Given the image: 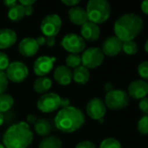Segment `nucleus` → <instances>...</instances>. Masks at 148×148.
I'll use <instances>...</instances> for the list:
<instances>
[{"label":"nucleus","mask_w":148,"mask_h":148,"mask_svg":"<svg viewBox=\"0 0 148 148\" xmlns=\"http://www.w3.org/2000/svg\"><path fill=\"white\" fill-rule=\"evenodd\" d=\"M144 27L143 19L137 14L127 13L118 18L114 23L115 36L122 42L133 41Z\"/></svg>","instance_id":"obj_1"},{"label":"nucleus","mask_w":148,"mask_h":148,"mask_svg":"<svg viewBox=\"0 0 148 148\" xmlns=\"http://www.w3.org/2000/svg\"><path fill=\"white\" fill-rule=\"evenodd\" d=\"M33 140V133L24 121L11 125L3 136V145L5 148H27Z\"/></svg>","instance_id":"obj_2"},{"label":"nucleus","mask_w":148,"mask_h":148,"mask_svg":"<svg viewBox=\"0 0 148 148\" xmlns=\"http://www.w3.org/2000/svg\"><path fill=\"white\" fill-rule=\"evenodd\" d=\"M54 122L59 131L72 134L84 126L85 118L81 109L70 106L58 111Z\"/></svg>","instance_id":"obj_3"},{"label":"nucleus","mask_w":148,"mask_h":148,"mask_svg":"<svg viewBox=\"0 0 148 148\" xmlns=\"http://www.w3.org/2000/svg\"><path fill=\"white\" fill-rule=\"evenodd\" d=\"M88 21L100 24L107 21L111 15V5L106 0H90L86 5Z\"/></svg>","instance_id":"obj_4"},{"label":"nucleus","mask_w":148,"mask_h":148,"mask_svg":"<svg viewBox=\"0 0 148 148\" xmlns=\"http://www.w3.org/2000/svg\"><path fill=\"white\" fill-rule=\"evenodd\" d=\"M130 97L126 92L120 89H113L107 92L105 97L106 107L112 110H120L129 104Z\"/></svg>","instance_id":"obj_5"},{"label":"nucleus","mask_w":148,"mask_h":148,"mask_svg":"<svg viewBox=\"0 0 148 148\" xmlns=\"http://www.w3.org/2000/svg\"><path fill=\"white\" fill-rule=\"evenodd\" d=\"M105 55L101 49L92 47L85 49L81 56V65L86 69H96L104 62Z\"/></svg>","instance_id":"obj_6"},{"label":"nucleus","mask_w":148,"mask_h":148,"mask_svg":"<svg viewBox=\"0 0 148 148\" xmlns=\"http://www.w3.org/2000/svg\"><path fill=\"white\" fill-rule=\"evenodd\" d=\"M62 26V20L57 14H50L46 16L41 22L40 29L45 37L55 36L60 31Z\"/></svg>","instance_id":"obj_7"},{"label":"nucleus","mask_w":148,"mask_h":148,"mask_svg":"<svg viewBox=\"0 0 148 148\" xmlns=\"http://www.w3.org/2000/svg\"><path fill=\"white\" fill-rule=\"evenodd\" d=\"M61 46L71 54H79L85 51V42L81 37V36L70 33L64 36L60 42Z\"/></svg>","instance_id":"obj_8"},{"label":"nucleus","mask_w":148,"mask_h":148,"mask_svg":"<svg viewBox=\"0 0 148 148\" xmlns=\"http://www.w3.org/2000/svg\"><path fill=\"white\" fill-rule=\"evenodd\" d=\"M8 80L15 83H20L24 82L29 74L28 68L21 62H10L7 69L5 70Z\"/></svg>","instance_id":"obj_9"},{"label":"nucleus","mask_w":148,"mask_h":148,"mask_svg":"<svg viewBox=\"0 0 148 148\" xmlns=\"http://www.w3.org/2000/svg\"><path fill=\"white\" fill-rule=\"evenodd\" d=\"M60 98L56 93H46L38 99L37 107L43 113H52L60 108Z\"/></svg>","instance_id":"obj_10"},{"label":"nucleus","mask_w":148,"mask_h":148,"mask_svg":"<svg viewBox=\"0 0 148 148\" xmlns=\"http://www.w3.org/2000/svg\"><path fill=\"white\" fill-rule=\"evenodd\" d=\"M86 113L92 120L99 121L103 119L106 113V107L105 102L99 98H92L86 105Z\"/></svg>","instance_id":"obj_11"},{"label":"nucleus","mask_w":148,"mask_h":148,"mask_svg":"<svg viewBox=\"0 0 148 148\" xmlns=\"http://www.w3.org/2000/svg\"><path fill=\"white\" fill-rule=\"evenodd\" d=\"M55 61L56 58L46 56L38 57L33 64L34 73L39 77L47 75L53 69V62Z\"/></svg>","instance_id":"obj_12"},{"label":"nucleus","mask_w":148,"mask_h":148,"mask_svg":"<svg viewBox=\"0 0 148 148\" xmlns=\"http://www.w3.org/2000/svg\"><path fill=\"white\" fill-rule=\"evenodd\" d=\"M127 95L135 100H141L148 95V83L143 80L132 82L127 88Z\"/></svg>","instance_id":"obj_13"},{"label":"nucleus","mask_w":148,"mask_h":148,"mask_svg":"<svg viewBox=\"0 0 148 148\" xmlns=\"http://www.w3.org/2000/svg\"><path fill=\"white\" fill-rule=\"evenodd\" d=\"M122 43L123 42L117 36H110L103 42L101 50L105 56L113 57L120 54L122 50Z\"/></svg>","instance_id":"obj_14"},{"label":"nucleus","mask_w":148,"mask_h":148,"mask_svg":"<svg viewBox=\"0 0 148 148\" xmlns=\"http://www.w3.org/2000/svg\"><path fill=\"white\" fill-rule=\"evenodd\" d=\"M81 37L85 41L95 42L99 38L100 29L98 24H95L92 22H87L81 26Z\"/></svg>","instance_id":"obj_15"},{"label":"nucleus","mask_w":148,"mask_h":148,"mask_svg":"<svg viewBox=\"0 0 148 148\" xmlns=\"http://www.w3.org/2000/svg\"><path fill=\"white\" fill-rule=\"evenodd\" d=\"M38 49L39 46L37 43L36 39L31 37H26L23 39L18 45L19 53L26 57H31L35 56L38 51Z\"/></svg>","instance_id":"obj_16"},{"label":"nucleus","mask_w":148,"mask_h":148,"mask_svg":"<svg viewBox=\"0 0 148 148\" xmlns=\"http://www.w3.org/2000/svg\"><path fill=\"white\" fill-rule=\"evenodd\" d=\"M53 77L59 85L67 86L72 81V72L67 66L60 65L55 69Z\"/></svg>","instance_id":"obj_17"},{"label":"nucleus","mask_w":148,"mask_h":148,"mask_svg":"<svg viewBox=\"0 0 148 148\" xmlns=\"http://www.w3.org/2000/svg\"><path fill=\"white\" fill-rule=\"evenodd\" d=\"M69 20L76 25H83L88 22V16L86 10L80 6L71 7L68 10Z\"/></svg>","instance_id":"obj_18"},{"label":"nucleus","mask_w":148,"mask_h":148,"mask_svg":"<svg viewBox=\"0 0 148 148\" xmlns=\"http://www.w3.org/2000/svg\"><path fill=\"white\" fill-rule=\"evenodd\" d=\"M17 33L10 29H0V49L10 48L17 42Z\"/></svg>","instance_id":"obj_19"},{"label":"nucleus","mask_w":148,"mask_h":148,"mask_svg":"<svg viewBox=\"0 0 148 148\" xmlns=\"http://www.w3.org/2000/svg\"><path fill=\"white\" fill-rule=\"evenodd\" d=\"M51 86H52L51 80L47 76H42L35 80L33 83V89L38 94L44 95L48 93Z\"/></svg>","instance_id":"obj_20"},{"label":"nucleus","mask_w":148,"mask_h":148,"mask_svg":"<svg viewBox=\"0 0 148 148\" xmlns=\"http://www.w3.org/2000/svg\"><path fill=\"white\" fill-rule=\"evenodd\" d=\"M72 79L75 81V82L80 85H84L87 83L90 79L89 69L82 65L74 69L72 73Z\"/></svg>","instance_id":"obj_21"},{"label":"nucleus","mask_w":148,"mask_h":148,"mask_svg":"<svg viewBox=\"0 0 148 148\" xmlns=\"http://www.w3.org/2000/svg\"><path fill=\"white\" fill-rule=\"evenodd\" d=\"M34 129L38 135L42 137H47V135H49L51 133V127L46 120L38 119L34 124Z\"/></svg>","instance_id":"obj_22"},{"label":"nucleus","mask_w":148,"mask_h":148,"mask_svg":"<svg viewBox=\"0 0 148 148\" xmlns=\"http://www.w3.org/2000/svg\"><path fill=\"white\" fill-rule=\"evenodd\" d=\"M24 9L19 3L9 8L8 10V17L13 22H18L24 16Z\"/></svg>","instance_id":"obj_23"},{"label":"nucleus","mask_w":148,"mask_h":148,"mask_svg":"<svg viewBox=\"0 0 148 148\" xmlns=\"http://www.w3.org/2000/svg\"><path fill=\"white\" fill-rule=\"evenodd\" d=\"M62 141L56 136H47L44 138L39 145L38 148H61Z\"/></svg>","instance_id":"obj_24"},{"label":"nucleus","mask_w":148,"mask_h":148,"mask_svg":"<svg viewBox=\"0 0 148 148\" xmlns=\"http://www.w3.org/2000/svg\"><path fill=\"white\" fill-rule=\"evenodd\" d=\"M14 104V100L10 95L2 94L0 95V113L3 114L9 111Z\"/></svg>","instance_id":"obj_25"},{"label":"nucleus","mask_w":148,"mask_h":148,"mask_svg":"<svg viewBox=\"0 0 148 148\" xmlns=\"http://www.w3.org/2000/svg\"><path fill=\"white\" fill-rule=\"evenodd\" d=\"M65 62L69 69L70 68L76 69V68L81 66V56L79 54H70L66 57Z\"/></svg>","instance_id":"obj_26"},{"label":"nucleus","mask_w":148,"mask_h":148,"mask_svg":"<svg viewBox=\"0 0 148 148\" xmlns=\"http://www.w3.org/2000/svg\"><path fill=\"white\" fill-rule=\"evenodd\" d=\"M122 50L127 55H135L139 50V47L134 41H126L122 43Z\"/></svg>","instance_id":"obj_27"},{"label":"nucleus","mask_w":148,"mask_h":148,"mask_svg":"<svg viewBox=\"0 0 148 148\" xmlns=\"http://www.w3.org/2000/svg\"><path fill=\"white\" fill-rule=\"evenodd\" d=\"M137 128H138V131L143 134V135H147L148 134V115L147 114H145L143 115L139 122H138V125H137Z\"/></svg>","instance_id":"obj_28"},{"label":"nucleus","mask_w":148,"mask_h":148,"mask_svg":"<svg viewBox=\"0 0 148 148\" xmlns=\"http://www.w3.org/2000/svg\"><path fill=\"white\" fill-rule=\"evenodd\" d=\"M99 148H122V147L120 141L116 139L106 138L101 142Z\"/></svg>","instance_id":"obj_29"},{"label":"nucleus","mask_w":148,"mask_h":148,"mask_svg":"<svg viewBox=\"0 0 148 148\" xmlns=\"http://www.w3.org/2000/svg\"><path fill=\"white\" fill-rule=\"evenodd\" d=\"M138 73L140 76L144 80L148 81V61L142 62L138 67Z\"/></svg>","instance_id":"obj_30"},{"label":"nucleus","mask_w":148,"mask_h":148,"mask_svg":"<svg viewBox=\"0 0 148 148\" xmlns=\"http://www.w3.org/2000/svg\"><path fill=\"white\" fill-rule=\"evenodd\" d=\"M9 86V80L6 76L5 72L0 71V95L4 94Z\"/></svg>","instance_id":"obj_31"},{"label":"nucleus","mask_w":148,"mask_h":148,"mask_svg":"<svg viewBox=\"0 0 148 148\" xmlns=\"http://www.w3.org/2000/svg\"><path fill=\"white\" fill-rule=\"evenodd\" d=\"M10 59L8 56L3 52H0V71L4 72L10 65Z\"/></svg>","instance_id":"obj_32"},{"label":"nucleus","mask_w":148,"mask_h":148,"mask_svg":"<svg viewBox=\"0 0 148 148\" xmlns=\"http://www.w3.org/2000/svg\"><path fill=\"white\" fill-rule=\"evenodd\" d=\"M139 107H140V109L145 114H147L148 115V97H144L143 99L140 100Z\"/></svg>","instance_id":"obj_33"},{"label":"nucleus","mask_w":148,"mask_h":148,"mask_svg":"<svg viewBox=\"0 0 148 148\" xmlns=\"http://www.w3.org/2000/svg\"><path fill=\"white\" fill-rule=\"evenodd\" d=\"M75 148H96V146L92 142L85 140V141H82V142L77 144Z\"/></svg>","instance_id":"obj_34"},{"label":"nucleus","mask_w":148,"mask_h":148,"mask_svg":"<svg viewBox=\"0 0 148 148\" xmlns=\"http://www.w3.org/2000/svg\"><path fill=\"white\" fill-rule=\"evenodd\" d=\"M62 3H63L64 4L67 5V6L74 7V6H77V5L80 3V1H79V0H73V1H72V0H63Z\"/></svg>","instance_id":"obj_35"},{"label":"nucleus","mask_w":148,"mask_h":148,"mask_svg":"<svg viewBox=\"0 0 148 148\" xmlns=\"http://www.w3.org/2000/svg\"><path fill=\"white\" fill-rule=\"evenodd\" d=\"M70 104H71V101L68 98H60V108H68L70 107Z\"/></svg>","instance_id":"obj_36"},{"label":"nucleus","mask_w":148,"mask_h":148,"mask_svg":"<svg viewBox=\"0 0 148 148\" xmlns=\"http://www.w3.org/2000/svg\"><path fill=\"white\" fill-rule=\"evenodd\" d=\"M37 120H38V118H37L36 115H34V114H29V115H27V117H26V123H27L28 125H29V124L34 125L35 122L37 121Z\"/></svg>","instance_id":"obj_37"},{"label":"nucleus","mask_w":148,"mask_h":148,"mask_svg":"<svg viewBox=\"0 0 148 148\" xmlns=\"http://www.w3.org/2000/svg\"><path fill=\"white\" fill-rule=\"evenodd\" d=\"M45 44L48 47H53L55 45V36H50V37H45Z\"/></svg>","instance_id":"obj_38"},{"label":"nucleus","mask_w":148,"mask_h":148,"mask_svg":"<svg viewBox=\"0 0 148 148\" xmlns=\"http://www.w3.org/2000/svg\"><path fill=\"white\" fill-rule=\"evenodd\" d=\"M19 4H21L22 6L25 7V6H30V5H32L33 3H36L35 0H19Z\"/></svg>","instance_id":"obj_39"},{"label":"nucleus","mask_w":148,"mask_h":148,"mask_svg":"<svg viewBox=\"0 0 148 148\" xmlns=\"http://www.w3.org/2000/svg\"><path fill=\"white\" fill-rule=\"evenodd\" d=\"M24 15L25 16H31V15H32V13L34 11V8L32 5L25 6V7H24Z\"/></svg>","instance_id":"obj_40"},{"label":"nucleus","mask_w":148,"mask_h":148,"mask_svg":"<svg viewBox=\"0 0 148 148\" xmlns=\"http://www.w3.org/2000/svg\"><path fill=\"white\" fill-rule=\"evenodd\" d=\"M140 8H141L142 12L148 16V0H146V1H144V2L141 3Z\"/></svg>","instance_id":"obj_41"},{"label":"nucleus","mask_w":148,"mask_h":148,"mask_svg":"<svg viewBox=\"0 0 148 148\" xmlns=\"http://www.w3.org/2000/svg\"><path fill=\"white\" fill-rule=\"evenodd\" d=\"M36 41H37V43L38 44V46H43V45H44V44H45V41H46V39H45V36H38V37L36 39Z\"/></svg>","instance_id":"obj_42"},{"label":"nucleus","mask_w":148,"mask_h":148,"mask_svg":"<svg viewBox=\"0 0 148 148\" xmlns=\"http://www.w3.org/2000/svg\"><path fill=\"white\" fill-rule=\"evenodd\" d=\"M3 3H4V5L6 7L10 8V7H12V6H14V5L17 4V1L16 0H5L3 2Z\"/></svg>","instance_id":"obj_43"},{"label":"nucleus","mask_w":148,"mask_h":148,"mask_svg":"<svg viewBox=\"0 0 148 148\" xmlns=\"http://www.w3.org/2000/svg\"><path fill=\"white\" fill-rule=\"evenodd\" d=\"M105 88H106V92H110V91L113 90V85H112L111 83H106V85L105 86Z\"/></svg>","instance_id":"obj_44"},{"label":"nucleus","mask_w":148,"mask_h":148,"mask_svg":"<svg viewBox=\"0 0 148 148\" xmlns=\"http://www.w3.org/2000/svg\"><path fill=\"white\" fill-rule=\"evenodd\" d=\"M3 121H4V116L3 114L0 113V127L3 124Z\"/></svg>","instance_id":"obj_45"},{"label":"nucleus","mask_w":148,"mask_h":148,"mask_svg":"<svg viewBox=\"0 0 148 148\" xmlns=\"http://www.w3.org/2000/svg\"><path fill=\"white\" fill-rule=\"evenodd\" d=\"M145 49H146V51L148 53V40L147 41L146 44H145Z\"/></svg>","instance_id":"obj_46"},{"label":"nucleus","mask_w":148,"mask_h":148,"mask_svg":"<svg viewBox=\"0 0 148 148\" xmlns=\"http://www.w3.org/2000/svg\"><path fill=\"white\" fill-rule=\"evenodd\" d=\"M0 148H5V147H4V146H3V144H1V143H0Z\"/></svg>","instance_id":"obj_47"}]
</instances>
